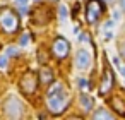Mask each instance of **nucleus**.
<instances>
[{
    "instance_id": "obj_4",
    "label": "nucleus",
    "mask_w": 125,
    "mask_h": 120,
    "mask_svg": "<svg viewBox=\"0 0 125 120\" xmlns=\"http://www.w3.org/2000/svg\"><path fill=\"white\" fill-rule=\"evenodd\" d=\"M69 50H70V45H69V41H67L65 38L58 36V38L53 41L52 52H53V55H55L57 58H65V57L69 55Z\"/></svg>"
},
{
    "instance_id": "obj_19",
    "label": "nucleus",
    "mask_w": 125,
    "mask_h": 120,
    "mask_svg": "<svg viewBox=\"0 0 125 120\" xmlns=\"http://www.w3.org/2000/svg\"><path fill=\"white\" fill-rule=\"evenodd\" d=\"M16 4H19V5H24V4H28V0H16Z\"/></svg>"
},
{
    "instance_id": "obj_18",
    "label": "nucleus",
    "mask_w": 125,
    "mask_h": 120,
    "mask_svg": "<svg viewBox=\"0 0 125 120\" xmlns=\"http://www.w3.org/2000/svg\"><path fill=\"white\" fill-rule=\"evenodd\" d=\"M28 40H29V34H24V36L21 38V45H26V43H28Z\"/></svg>"
},
{
    "instance_id": "obj_9",
    "label": "nucleus",
    "mask_w": 125,
    "mask_h": 120,
    "mask_svg": "<svg viewBox=\"0 0 125 120\" xmlns=\"http://www.w3.org/2000/svg\"><path fill=\"white\" fill-rule=\"evenodd\" d=\"M40 81H41L43 84H50V82L53 81V72H52L50 67H43V69L40 70Z\"/></svg>"
},
{
    "instance_id": "obj_15",
    "label": "nucleus",
    "mask_w": 125,
    "mask_h": 120,
    "mask_svg": "<svg viewBox=\"0 0 125 120\" xmlns=\"http://www.w3.org/2000/svg\"><path fill=\"white\" fill-rule=\"evenodd\" d=\"M7 55H17V50H16L14 46H9V48H7Z\"/></svg>"
},
{
    "instance_id": "obj_22",
    "label": "nucleus",
    "mask_w": 125,
    "mask_h": 120,
    "mask_svg": "<svg viewBox=\"0 0 125 120\" xmlns=\"http://www.w3.org/2000/svg\"><path fill=\"white\" fill-rule=\"evenodd\" d=\"M123 55H125V50H123Z\"/></svg>"
},
{
    "instance_id": "obj_8",
    "label": "nucleus",
    "mask_w": 125,
    "mask_h": 120,
    "mask_svg": "<svg viewBox=\"0 0 125 120\" xmlns=\"http://www.w3.org/2000/svg\"><path fill=\"white\" fill-rule=\"evenodd\" d=\"M75 64H77V67H79L81 70L89 69V65H91V55H89V52H87V50H79V52H77Z\"/></svg>"
},
{
    "instance_id": "obj_21",
    "label": "nucleus",
    "mask_w": 125,
    "mask_h": 120,
    "mask_svg": "<svg viewBox=\"0 0 125 120\" xmlns=\"http://www.w3.org/2000/svg\"><path fill=\"white\" fill-rule=\"evenodd\" d=\"M122 5H123V9H125V0H122Z\"/></svg>"
},
{
    "instance_id": "obj_13",
    "label": "nucleus",
    "mask_w": 125,
    "mask_h": 120,
    "mask_svg": "<svg viewBox=\"0 0 125 120\" xmlns=\"http://www.w3.org/2000/svg\"><path fill=\"white\" fill-rule=\"evenodd\" d=\"M7 67V55H0V69H5Z\"/></svg>"
},
{
    "instance_id": "obj_6",
    "label": "nucleus",
    "mask_w": 125,
    "mask_h": 120,
    "mask_svg": "<svg viewBox=\"0 0 125 120\" xmlns=\"http://www.w3.org/2000/svg\"><path fill=\"white\" fill-rule=\"evenodd\" d=\"M4 111H5L9 117H19V115H22V106H21V101H19L17 98L10 96V98L5 101Z\"/></svg>"
},
{
    "instance_id": "obj_7",
    "label": "nucleus",
    "mask_w": 125,
    "mask_h": 120,
    "mask_svg": "<svg viewBox=\"0 0 125 120\" xmlns=\"http://www.w3.org/2000/svg\"><path fill=\"white\" fill-rule=\"evenodd\" d=\"M113 74L110 69H104V74H103V81H101V86H99V94H106L111 87H113Z\"/></svg>"
},
{
    "instance_id": "obj_2",
    "label": "nucleus",
    "mask_w": 125,
    "mask_h": 120,
    "mask_svg": "<svg viewBox=\"0 0 125 120\" xmlns=\"http://www.w3.org/2000/svg\"><path fill=\"white\" fill-rule=\"evenodd\" d=\"M0 28L4 29V33H16L19 28V19L14 12H10L9 9L0 12Z\"/></svg>"
},
{
    "instance_id": "obj_12",
    "label": "nucleus",
    "mask_w": 125,
    "mask_h": 120,
    "mask_svg": "<svg viewBox=\"0 0 125 120\" xmlns=\"http://www.w3.org/2000/svg\"><path fill=\"white\" fill-rule=\"evenodd\" d=\"M58 16H60V21H62V22L67 19V7H65V5H60V9H58Z\"/></svg>"
},
{
    "instance_id": "obj_3",
    "label": "nucleus",
    "mask_w": 125,
    "mask_h": 120,
    "mask_svg": "<svg viewBox=\"0 0 125 120\" xmlns=\"http://www.w3.org/2000/svg\"><path fill=\"white\" fill-rule=\"evenodd\" d=\"M103 14V5L99 0H89L87 7H86V19L89 24H96V21L99 19V16Z\"/></svg>"
},
{
    "instance_id": "obj_16",
    "label": "nucleus",
    "mask_w": 125,
    "mask_h": 120,
    "mask_svg": "<svg viewBox=\"0 0 125 120\" xmlns=\"http://www.w3.org/2000/svg\"><path fill=\"white\" fill-rule=\"evenodd\" d=\"M79 40H81V41H89V34H87V33H82V34L79 36Z\"/></svg>"
},
{
    "instance_id": "obj_1",
    "label": "nucleus",
    "mask_w": 125,
    "mask_h": 120,
    "mask_svg": "<svg viewBox=\"0 0 125 120\" xmlns=\"http://www.w3.org/2000/svg\"><path fill=\"white\" fill-rule=\"evenodd\" d=\"M67 103H69V96H67V93L63 89V84L62 82H53L52 87L46 91L48 110L53 115H58V113H62L67 108Z\"/></svg>"
},
{
    "instance_id": "obj_20",
    "label": "nucleus",
    "mask_w": 125,
    "mask_h": 120,
    "mask_svg": "<svg viewBox=\"0 0 125 120\" xmlns=\"http://www.w3.org/2000/svg\"><path fill=\"white\" fill-rule=\"evenodd\" d=\"M120 72H122V76H123V81H125V67H120Z\"/></svg>"
},
{
    "instance_id": "obj_5",
    "label": "nucleus",
    "mask_w": 125,
    "mask_h": 120,
    "mask_svg": "<svg viewBox=\"0 0 125 120\" xmlns=\"http://www.w3.org/2000/svg\"><path fill=\"white\" fill-rule=\"evenodd\" d=\"M19 86H21V91H22V93H33V91H36L38 79H36V76H34L33 72H28V74H24V77L21 79Z\"/></svg>"
},
{
    "instance_id": "obj_14",
    "label": "nucleus",
    "mask_w": 125,
    "mask_h": 120,
    "mask_svg": "<svg viewBox=\"0 0 125 120\" xmlns=\"http://www.w3.org/2000/svg\"><path fill=\"white\" fill-rule=\"evenodd\" d=\"M79 84H81V87H82V89H86V91L89 89V82H87V81H84V79H81V81H79Z\"/></svg>"
},
{
    "instance_id": "obj_10",
    "label": "nucleus",
    "mask_w": 125,
    "mask_h": 120,
    "mask_svg": "<svg viewBox=\"0 0 125 120\" xmlns=\"http://www.w3.org/2000/svg\"><path fill=\"white\" fill-rule=\"evenodd\" d=\"M79 99H81V106H82V108H84L86 111H89V110L93 108V98H91L89 94H86V93H82Z\"/></svg>"
},
{
    "instance_id": "obj_11",
    "label": "nucleus",
    "mask_w": 125,
    "mask_h": 120,
    "mask_svg": "<svg viewBox=\"0 0 125 120\" xmlns=\"http://www.w3.org/2000/svg\"><path fill=\"white\" fill-rule=\"evenodd\" d=\"M94 118H106V120H110V118H113V115L110 111H106V110H98L94 113Z\"/></svg>"
},
{
    "instance_id": "obj_17",
    "label": "nucleus",
    "mask_w": 125,
    "mask_h": 120,
    "mask_svg": "<svg viewBox=\"0 0 125 120\" xmlns=\"http://www.w3.org/2000/svg\"><path fill=\"white\" fill-rule=\"evenodd\" d=\"M19 12H21L22 16H24V14H28V7H26V4H24V5H21V9H19Z\"/></svg>"
}]
</instances>
